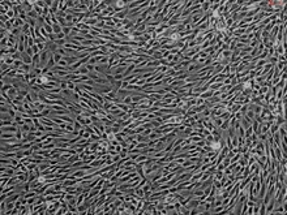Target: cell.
<instances>
[{"label": "cell", "instance_id": "cell-1", "mask_svg": "<svg viewBox=\"0 0 287 215\" xmlns=\"http://www.w3.org/2000/svg\"><path fill=\"white\" fill-rule=\"evenodd\" d=\"M17 130H18L17 125H5V127H2V133H7V132L17 133Z\"/></svg>", "mask_w": 287, "mask_h": 215}, {"label": "cell", "instance_id": "cell-2", "mask_svg": "<svg viewBox=\"0 0 287 215\" xmlns=\"http://www.w3.org/2000/svg\"><path fill=\"white\" fill-rule=\"evenodd\" d=\"M210 4H211V2H201V8H202V12L204 13H205L210 8Z\"/></svg>", "mask_w": 287, "mask_h": 215}, {"label": "cell", "instance_id": "cell-3", "mask_svg": "<svg viewBox=\"0 0 287 215\" xmlns=\"http://www.w3.org/2000/svg\"><path fill=\"white\" fill-rule=\"evenodd\" d=\"M123 103H124V104L131 106V103H133V102H132V95H127V97L123 99Z\"/></svg>", "mask_w": 287, "mask_h": 215}, {"label": "cell", "instance_id": "cell-4", "mask_svg": "<svg viewBox=\"0 0 287 215\" xmlns=\"http://www.w3.org/2000/svg\"><path fill=\"white\" fill-rule=\"evenodd\" d=\"M63 33H64V35L67 37L69 33H72V27H71V26H64V27H63Z\"/></svg>", "mask_w": 287, "mask_h": 215}]
</instances>
